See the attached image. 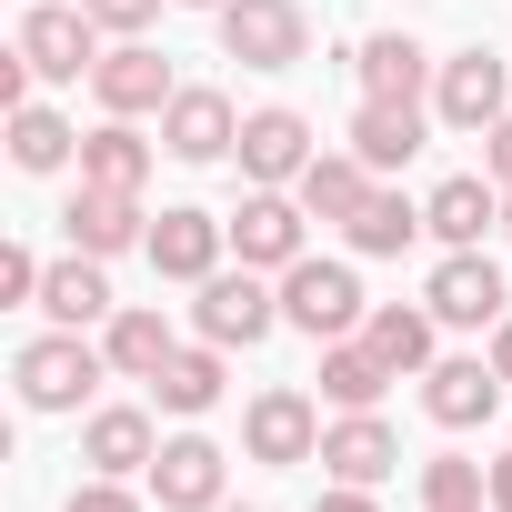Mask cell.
<instances>
[{"mask_svg": "<svg viewBox=\"0 0 512 512\" xmlns=\"http://www.w3.org/2000/svg\"><path fill=\"white\" fill-rule=\"evenodd\" d=\"M221 51L241 71H302L312 11H302V0H221Z\"/></svg>", "mask_w": 512, "mask_h": 512, "instance_id": "6da1fadb", "label": "cell"}, {"mask_svg": "<svg viewBox=\"0 0 512 512\" xmlns=\"http://www.w3.org/2000/svg\"><path fill=\"white\" fill-rule=\"evenodd\" d=\"M282 322L292 332H312V342H352L372 312H362V282H352V262H312V251H302V262L282 272Z\"/></svg>", "mask_w": 512, "mask_h": 512, "instance_id": "7a4b0ae2", "label": "cell"}, {"mask_svg": "<svg viewBox=\"0 0 512 512\" xmlns=\"http://www.w3.org/2000/svg\"><path fill=\"white\" fill-rule=\"evenodd\" d=\"M512 111V71H502V51H452L442 71H432V121H452V131H492Z\"/></svg>", "mask_w": 512, "mask_h": 512, "instance_id": "3957f363", "label": "cell"}, {"mask_svg": "<svg viewBox=\"0 0 512 512\" xmlns=\"http://www.w3.org/2000/svg\"><path fill=\"white\" fill-rule=\"evenodd\" d=\"M101 372H111V352H91L81 332H41V342L21 352V402H31V412H81Z\"/></svg>", "mask_w": 512, "mask_h": 512, "instance_id": "277c9868", "label": "cell"}, {"mask_svg": "<svg viewBox=\"0 0 512 512\" xmlns=\"http://www.w3.org/2000/svg\"><path fill=\"white\" fill-rule=\"evenodd\" d=\"M191 322H201V342H221V352H251L272 322H282V292H262V272H211L201 282V302H191Z\"/></svg>", "mask_w": 512, "mask_h": 512, "instance_id": "5b68a950", "label": "cell"}, {"mask_svg": "<svg viewBox=\"0 0 512 512\" xmlns=\"http://www.w3.org/2000/svg\"><path fill=\"white\" fill-rule=\"evenodd\" d=\"M241 452L251 462H272V472H292V462H322V412H312V392H262L241 412Z\"/></svg>", "mask_w": 512, "mask_h": 512, "instance_id": "8992f818", "label": "cell"}, {"mask_svg": "<svg viewBox=\"0 0 512 512\" xmlns=\"http://www.w3.org/2000/svg\"><path fill=\"white\" fill-rule=\"evenodd\" d=\"M21 61H31L41 81H81V71H101V21H91V11H61V0H31Z\"/></svg>", "mask_w": 512, "mask_h": 512, "instance_id": "52a82bcc", "label": "cell"}, {"mask_svg": "<svg viewBox=\"0 0 512 512\" xmlns=\"http://www.w3.org/2000/svg\"><path fill=\"white\" fill-rule=\"evenodd\" d=\"M302 191H251L241 211H231V251H241V262L251 272H292L302 262Z\"/></svg>", "mask_w": 512, "mask_h": 512, "instance_id": "ba28073f", "label": "cell"}, {"mask_svg": "<svg viewBox=\"0 0 512 512\" xmlns=\"http://www.w3.org/2000/svg\"><path fill=\"white\" fill-rule=\"evenodd\" d=\"M221 241H231V221H211V211H191V201H171L161 221H151V272L161 282H211L221 272Z\"/></svg>", "mask_w": 512, "mask_h": 512, "instance_id": "9c48e42d", "label": "cell"}, {"mask_svg": "<svg viewBox=\"0 0 512 512\" xmlns=\"http://www.w3.org/2000/svg\"><path fill=\"white\" fill-rule=\"evenodd\" d=\"M432 322H452V332H482V322H502L512 312V292H502V272L482 262V251H442V272H432Z\"/></svg>", "mask_w": 512, "mask_h": 512, "instance_id": "30bf717a", "label": "cell"}, {"mask_svg": "<svg viewBox=\"0 0 512 512\" xmlns=\"http://www.w3.org/2000/svg\"><path fill=\"white\" fill-rule=\"evenodd\" d=\"M221 482H231V462H221V442H201V432L161 442V462H151V502H161V512H221Z\"/></svg>", "mask_w": 512, "mask_h": 512, "instance_id": "8fae6325", "label": "cell"}, {"mask_svg": "<svg viewBox=\"0 0 512 512\" xmlns=\"http://www.w3.org/2000/svg\"><path fill=\"white\" fill-rule=\"evenodd\" d=\"M61 231H71V251H131V241H151V211H141V191H101V181H81L71 191V211H61Z\"/></svg>", "mask_w": 512, "mask_h": 512, "instance_id": "7c38bea8", "label": "cell"}, {"mask_svg": "<svg viewBox=\"0 0 512 512\" xmlns=\"http://www.w3.org/2000/svg\"><path fill=\"white\" fill-rule=\"evenodd\" d=\"M91 91H101V111H121V121H141V111H171V61L151 51V41H121V51H101V71H91Z\"/></svg>", "mask_w": 512, "mask_h": 512, "instance_id": "4fadbf2b", "label": "cell"}, {"mask_svg": "<svg viewBox=\"0 0 512 512\" xmlns=\"http://www.w3.org/2000/svg\"><path fill=\"white\" fill-rule=\"evenodd\" d=\"M161 151H171V161H221V151H241L231 101H221V91H201V81H181V91H171V111H161Z\"/></svg>", "mask_w": 512, "mask_h": 512, "instance_id": "5bb4252c", "label": "cell"}, {"mask_svg": "<svg viewBox=\"0 0 512 512\" xmlns=\"http://www.w3.org/2000/svg\"><path fill=\"white\" fill-rule=\"evenodd\" d=\"M322 472L332 482H392L402 472V442H392V422L382 412H342V422H322Z\"/></svg>", "mask_w": 512, "mask_h": 512, "instance_id": "9a60e30c", "label": "cell"}, {"mask_svg": "<svg viewBox=\"0 0 512 512\" xmlns=\"http://www.w3.org/2000/svg\"><path fill=\"white\" fill-rule=\"evenodd\" d=\"M241 171H251V191L302 181V171H312V121H302V111H251V121H241Z\"/></svg>", "mask_w": 512, "mask_h": 512, "instance_id": "2e32d148", "label": "cell"}, {"mask_svg": "<svg viewBox=\"0 0 512 512\" xmlns=\"http://www.w3.org/2000/svg\"><path fill=\"white\" fill-rule=\"evenodd\" d=\"M422 221H432L442 251H482V231L502 221V181H492V171H452V181L422 201Z\"/></svg>", "mask_w": 512, "mask_h": 512, "instance_id": "e0dca14e", "label": "cell"}, {"mask_svg": "<svg viewBox=\"0 0 512 512\" xmlns=\"http://www.w3.org/2000/svg\"><path fill=\"white\" fill-rule=\"evenodd\" d=\"M422 412H432L442 432H472V422L502 412V372H492V362H432V372H422Z\"/></svg>", "mask_w": 512, "mask_h": 512, "instance_id": "ac0fdd59", "label": "cell"}, {"mask_svg": "<svg viewBox=\"0 0 512 512\" xmlns=\"http://www.w3.org/2000/svg\"><path fill=\"white\" fill-rule=\"evenodd\" d=\"M81 462H91V472H111V482L151 472V462H161V432H151V412H131V402L91 412V432H81Z\"/></svg>", "mask_w": 512, "mask_h": 512, "instance_id": "d6986e66", "label": "cell"}, {"mask_svg": "<svg viewBox=\"0 0 512 512\" xmlns=\"http://www.w3.org/2000/svg\"><path fill=\"white\" fill-rule=\"evenodd\" d=\"M41 312L61 322V332H91V322H111L121 302H111V282H101V251H71V262H51L41 272Z\"/></svg>", "mask_w": 512, "mask_h": 512, "instance_id": "ffe728a7", "label": "cell"}, {"mask_svg": "<svg viewBox=\"0 0 512 512\" xmlns=\"http://www.w3.org/2000/svg\"><path fill=\"white\" fill-rule=\"evenodd\" d=\"M352 71H362V101H422V81L442 71L422 41H402V31H372L362 51H352Z\"/></svg>", "mask_w": 512, "mask_h": 512, "instance_id": "44dd1931", "label": "cell"}, {"mask_svg": "<svg viewBox=\"0 0 512 512\" xmlns=\"http://www.w3.org/2000/svg\"><path fill=\"white\" fill-rule=\"evenodd\" d=\"M101 352H111V372H121V382H161L181 342H171V322H161L151 302H121V312H111V332H101Z\"/></svg>", "mask_w": 512, "mask_h": 512, "instance_id": "7402d4cb", "label": "cell"}, {"mask_svg": "<svg viewBox=\"0 0 512 512\" xmlns=\"http://www.w3.org/2000/svg\"><path fill=\"white\" fill-rule=\"evenodd\" d=\"M392 382H402V372H392L362 332H352V342H322V402H332V412H372Z\"/></svg>", "mask_w": 512, "mask_h": 512, "instance_id": "603a6c76", "label": "cell"}, {"mask_svg": "<svg viewBox=\"0 0 512 512\" xmlns=\"http://www.w3.org/2000/svg\"><path fill=\"white\" fill-rule=\"evenodd\" d=\"M292 191H302L312 221H352V211L372 201V161H362V151H312V171H302Z\"/></svg>", "mask_w": 512, "mask_h": 512, "instance_id": "cb8c5ba5", "label": "cell"}, {"mask_svg": "<svg viewBox=\"0 0 512 512\" xmlns=\"http://www.w3.org/2000/svg\"><path fill=\"white\" fill-rule=\"evenodd\" d=\"M412 231H432L422 201H402V191H382V181H372V201L342 221V241L362 251V262H392V251H412Z\"/></svg>", "mask_w": 512, "mask_h": 512, "instance_id": "d4e9b609", "label": "cell"}, {"mask_svg": "<svg viewBox=\"0 0 512 512\" xmlns=\"http://www.w3.org/2000/svg\"><path fill=\"white\" fill-rule=\"evenodd\" d=\"M352 151H362L372 171H402V161L422 151V101H362V111H352Z\"/></svg>", "mask_w": 512, "mask_h": 512, "instance_id": "484cf974", "label": "cell"}, {"mask_svg": "<svg viewBox=\"0 0 512 512\" xmlns=\"http://www.w3.org/2000/svg\"><path fill=\"white\" fill-rule=\"evenodd\" d=\"M81 181H101V191H141V181H151V141L111 111V121L81 141Z\"/></svg>", "mask_w": 512, "mask_h": 512, "instance_id": "4316f807", "label": "cell"}, {"mask_svg": "<svg viewBox=\"0 0 512 512\" xmlns=\"http://www.w3.org/2000/svg\"><path fill=\"white\" fill-rule=\"evenodd\" d=\"M362 342L392 362V372H432V302L412 312V302H382L372 322H362Z\"/></svg>", "mask_w": 512, "mask_h": 512, "instance_id": "83f0119b", "label": "cell"}, {"mask_svg": "<svg viewBox=\"0 0 512 512\" xmlns=\"http://www.w3.org/2000/svg\"><path fill=\"white\" fill-rule=\"evenodd\" d=\"M71 151H81V131H71L61 111H41V101L11 111V161H21V171H61Z\"/></svg>", "mask_w": 512, "mask_h": 512, "instance_id": "f1b7e54d", "label": "cell"}, {"mask_svg": "<svg viewBox=\"0 0 512 512\" xmlns=\"http://www.w3.org/2000/svg\"><path fill=\"white\" fill-rule=\"evenodd\" d=\"M482 502H492V462H462V452L422 462V512H482Z\"/></svg>", "mask_w": 512, "mask_h": 512, "instance_id": "f546056e", "label": "cell"}, {"mask_svg": "<svg viewBox=\"0 0 512 512\" xmlns=\"http://www.w3.org/2000/svg\"><path fill=\"white\" fill-rule=\"evenodd\" d=\"M151 392H161V412H211V402H221V342L171 352V372H161Z\"/></svg>", "mask_w": 512, "mask_h": 512, "instance_id": "4dcf8cb0", "label": "cell"}, {"mask_svg": "<svg viewBox=\"0 0 512 512\" xmlns=\"http://www.w3.org/2000/svg\"><path fill=\"white\" fill-rule=\"evenodd\" d=\"M81 11H91L101 31H121V41H141V31H151V11H161V0H81Z\"/></svg>", "mask_w": 512, "mask_h": 512, "instance_id": "1f68e13d", "label": "cell"}, {"mask_svg": "<svg viewBox=\"0 0 512 512\" xmlns=\"http://www.w3.org/2000/svg\"><path fill=\"white\" fill-rule=\"evenodd\" d=\"M71 512H141V492H131V482H111V472H91V482L71 492Z\"/></svg>", "mask_w": 512, "mask_h": 512, "instance_id": "d6a6232c", "label": "cell"}, {"mask_svg": "<svg viewBox=\"0 0 512 512\" xmlns=\"http://www.w3.org/2000/svg\"><path fill=\"white\" fill-rule=\"evenodd\" d=\"M0 302H41V262L31 251H0Z\"/></svg>", "mask_w": 512, "mask_h": 512, "instance_id": "836d02e7", "label": "cell"}, {"mask_svg": "<svg viewBox=\"0 0 512 512\" xmlns=\"http://www.w3.org/2000/svg\"><path fill=\"white\" fill-rule=\"evenodd\" d=\"M482 171H492V181H502V191H512V111H502V121H492V131H482Z\"/></svg>", "mask_w": 512, "mask_h": 512, "instance_id": "e575fe53", "label": "cell"}, {"mask_svg": "<svg viewBox=\"0 0 512 512\" xmlns=\"http://www.w3.org/2000/svg\"><path fill=\"white\" fill-rule=\"evenodd\" d=\"M312 512H382V502H372V492H362V482H332V492H322V502H312Z\"/></svg>", "mask_w": 512, "mask_h": 512, "instance_id": "d590c367", "label": "cell"}, {"mask_svg": "<svg viewBox=\"0 0 512 512\" xmlns=\"http://www.w3.org/2000/svg\"><path fill=\"white\" fill-rule=\"evenodd\" d=\"M492 372H502V382H512V312H502V322H492Z\"/></svg>", "mask_w": 512, "mask_h": 512, "instance_id": "8d00e7d4", "label": "cell"}, {"mask_svg": "<svg viewBox=\"0 0 512 512\" xmlns=\"http://www.w3.org/2000/svg\"><path fill=\"white\" fill-rule=\"evenodd\" d=\"M492 512H512V452L492 462Z\"/></svg>", "mask_w": 512, "mask_h": 512, "instance_id": "74e56055", "label": "cell"}, {"mask_svg": "<svg viewBox=\"0 0 512 512\" xmlns=\"http://www.w3.org/2000/svg\"><path fill=\"white\" fill-rule=\"evenodd\" d=\"M181 11H221V0H181Z\"/></svg>", "mask_w": 512, "mask_h": 512, "instance_id": "f35d334b", "label": "cell"}, {"mask_svg": "<svg viewBox=\"0 0 512 512\" xmlns=\"http://www.w3.org/2000/svg\"><path fill=\"white\" fill-rule=\"evenodd\" d=\"M502 231H512V191H502Z\"/></svg>", "mask_w": 512, "mask_h": 512, "instance_id": "ab89813d", "label": "cell"}, {"mask_svg": "<svg viewBox=\"0 0 512 512\" xmlns=\"http://www.w3.org/2000/svg\"><path fill=\"white\" fill-rule=\"evenodd\" d=\"M482 512H492V502H482Z\"/></svg>", "mask_w": 512, "mask_h": 512, "instance_id": "60d3db41", "label": "cell"}, {"mask_svg": "<svg viewBox=\"0 0 512 512\" xmlns=\"http://www.w3.org/2000/svg\"><path fill=\"white\" fill-rule=\"evenodd\" d=\"M221 512H231V502H221Z\"/></svg>", "mask_w": 512, "mask_h": 512, "instance_id": "b9f144b4", "label": "cell"}]
</instances>
